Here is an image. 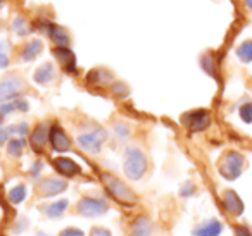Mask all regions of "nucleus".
Wrapping results in <instances>:
<instances>
[{
	"label": "nucleus",
	"mask_w": 252,
	"mask_h": 236,
	"mask_svg": "<svg viewBox=\"0 0 252 236\" xmlns=\"http://www.w3.org/2000/svg\"><path fill=\"white\" fill-rule=\"evenodd\" d=\"M221 204H223L224 210L228 212L233 217H238V215L244 214V202L238 197V193L235 190H224L221 193Z\"/></svg>",
	"instance_id": "nucleus-11"
},
{
	"label": "nucleus",
	"mask_w": 252,
	"mask_h": 236,
	"mask_svg": "<svg viewBox=\"0 0 252 236\" xmlns=\"http://www.w3.org/2000/svg\"><path fill=\"white\" fill-rule=\"evenodd\" d=\"M16 129H18L19 136H26V135H28V131H30V126H28V122H19V124L16 126Z\"/></svg>",
	"instance_id": "nucleus-37"
},
{
	"label": "nucleus",
	"mask_w": 252,
	"mask_h": 236,
	"mask_svg": "<svg viewBox=\"0 0 252 236\" xmlns=\"http://www.w3.org/2000/svg\"><path fill=\"white\" fill-rule=\"evenodd\" d=\"M59 236H85V233L78 228H66L59 233Z\"/></svg>",
	"instance_id": "nucleus-31"
},
{
	"label": "nucleus",
	"mask_w": 252,
	"mask_h": 236,
	"mask_svg": "<svg viewBox=\"0 0 252 236\" xmlns=\"http://www.w3.org/2000/svg\"><path fill=\"white\" fill-rule=\"evenodd\" d=\"M78 214L83 217H98L104 215L109 210V205L104 198H94V197H83L76 205Z\"/></svg>",
	"instance_id": "nucleus-7"
},
{
	"label": "nucleus",
	"mask_w": 252,
	"mask_h": 236,
	"mask_svg": "<svg viewBox=\"0 0 252 236\" xmlns=\"http://www.w3.org/2000/svg\"><path fill=\"white\" fill-rule=\"evenodd\" d=\"M43 31L49 35L52 43H56V47H69V33H67L66 28L54 25V23H47L43 26Z\"/></svg>",
	"instance_id": "nucleus-14"
},
{
	"label": "nucleus",
	"mask_w": 252,
	"mask_h": 236,
	"mask_svg": "<svg viewBox=\"0 0 252 236\" xmlns=\"http://www.w3.org/2000/svg\"><path fill=\"white\" fill-rule=\"evenodd\" d=\"M49 143L52 145L54 152H67L71 148V138L67 136V133L61 128L59 124L50 126V135H49Z\"/></svg>",
	"instance_id": "nucleus-10"
},
{
	"label": "nucleus",
	"mask_w": 252,
	"mask_h": 236,
	"mask_svg": "<svg viewBox=\"0 0 252 236\" xmlns=\"http://www.w3.org/2000/svg\"><path fill=\"white\" fill-rule=\"evenodd\" d=\"M182 124L190 133H202L211 126V114L206 109H195L189 111L182 116Z\"/></svg>",
	"instance_id": "nucleus-6"
},
{
	"label": "nucleus",
	"mask_w": 252,
	"mask_h": 236,
	"mask_svg": "<svg viewBox=\"0 0 252 236\" xmlns=\"http://www.w3.org/2000/svg\"><path fill=\"white\" fill-rule=\"evenodd\" d=\"M52 54L56 57V60L59 62V66L63 67L64 73L67 74H76L78 67H76V56L73 54V50L69 47H54Z\"/></svg>",
	"instance_id": "nucleus-9"
},
{
	"label": "nucleus",
	"mask_w": 252,
	"mask_h": 236,
	"mask_svg": "<svg viewBox=\"0 0 252 236\" xmlns=\"http://www.w3.org/2000/svg\"><path fill=\"white\" fill-rule=\"evenodd\" d=\"M4 118H5V116H2V114H0V124H2V122H4Z\"/></svg>",
	"instance_id": "nucleus-40"
},
{
	"label": "nucleus",
	"mask_w": 252,
	"mask_h": 236,
	"mask_svg": "<svg viewBox=\"0 0 252 236\" xmlns=\"http://www.w3.org/2000/svg\"><path fill=\"white\" fill-rule=\"evenodd\" d=\"M49 135H50V124L49 122H40L35 129H33L32 136H30V145H32L33 152L42 153L45 145L49 143Z\"/></svg>",
	"instance_id": "nucleus-12"
},
{
	"label": "nucleus",
	"mask_w": 252,
	"mask_h": 236,
	"mask_svg": "<svg viewBox=\"0 0 252 236\" xmlns=\"http://www.w3.org/2000/svg\"><path fill=\"white\" fill-rule=\"evenodd\" d=\"M67 190V181L64 177H45L36 183V195L38 198H50L64 193Z\"/></svg>",
	"instance_id": "nucleus-8"
},
{
	"label": "nucleus",
	"mask_w": 252,
	"mask_h": 236,
	"mask_svg": "<svg viewBox=\"0 0 252 236\" xmlns=\"http://www.w3.org/2000/svg\"><path fill=\"white\" fill-rule=\"evenodd\" d=\"M26 195H28V188H26L25 184H18V186H14L9 191V202H11L12 205H18L26 200Z\"/></svg>",
	"instance_id": "nucleus-23"
},
{
	"label": "nucleus",
	"mask_w": 252,
	"mask_h": 236,
	"mask_svg": "<svg viewBox=\"0 0 252 236\" xmlns=\"http://www.w3.org/2000/svg\"><path fill=\"white\" fill-rule=\"evenodd\" d=\"M87 83L90 87H97V88H102V87H111L114 83V76L109 69L105 67H95L92 69L90 73L87 74Z\"/></svg>",
	"instance_id": "nucleus-13"
},
{
	"label": "nucleus",
	"mask_w": 252,
	"mask_h": 236,
	"mask_svg": "<svg viewBox=\"0 0 252 236\" xmlns=\"http://www.w3.org/2000/svg\"><path fill=\"white\" fill-rule=\"evenodd\" d=\"M43 169V162L42 160H36L35 164H33V167H32V171H30V174H32L33 177H36L40 174V171Z\"/></svg>",
	"instance_id": "nucleus-35"
},
{
	"label": "nucleus",
	"mask_w": 252,
	"mask_h": 236,
	"mask_svg": "<svg viewBox=\"0 0 252 236\" xmlns=\"http://www.w3.org/2000/svg\"><path fill=\"white\" fill-rule=\"evenodd\" d=\"M12 111H16L14 102H4V104H0V114H2V116L11 114Z\"/></svg>",
	"instance_id": "nucleus-33"
},
{
	"label": "nucleus",
	"mask_w": 252,
	"mask_h": 236,
	"mask_svg": "<svg viewBox=\"0 0 252 236\" xmlns=\"http://www.w3.org/2000/svg\"><path fill=\"white\" fill-rule=\"evenodd\" d=\"M238 116L245 124H252V102H245L238 109Z\"/></svg>",
	"instance_id": "nucleus-27"
},
{
	"label": "nucleus",
	"mask_w": 252,
	"mask_h": 236,
	"mask_svg": "<svg viewBox=\"0 0 252 236\" xmlns=\"http://www.w3.org/2000/svg\"><path fill=\"white\" fill-rule=\"evenodd\" d=\"M123 169L128 179L138 181L145 176L147 173V157L138 147H128L125 150V162H123Z\"/></svg>",
	"instance_id": "nucleus-2"
},
{
	"label": "nucleus",
	"mask_w": 252,
	"mask_h": 236,
	"mask_svg": "<svg viewBox=\"0 0 252 236\" xmlns=\"http://www.w3.org/2000/svg\"><path fill=\"white\" fill-rule=\"evenodd\" d=\"M107 140V131L100 126H92L90 129L80 133L76 138L78 145L88 153H98L104 145V142Z\"/></svg>",
	"instance_id": "nucleus-4"
},
{
	"label": "nucleus",
	"mask_w": 252,
	"mask_h": 236,
	"mask_svg": "<svg viewBox=\"0 0 252 236\" xmlns=\"http://www.w3.org/2000/svg\"><path fill=\"white\" fill-rule=\"evenodd\" d=\"M223 233V224L218 219H209L193 229V236H220Z\"/></svg>",
	"instance_id": "nucleus-17"
},
{
	"label": "nucleus",
	"mask_w": 252,
	"mask_h": 236,
	"mask_svg": "<svg viewBox=\"0 0 252 236\" xmlns=\"http://www.w3.org/2000/svg\"><path fill=\"white\" fill-rule=\"evenodd\" d=\"M245 167V157L237 150H228L221 155L220 162H218V171H220L221 177L226 181H235L240 177Z\"/></svg>",
	"instance_id": "nucleus-3"
},
{
	"label": "nucleus",
	"mask_w": 252,
	"mask_h": 236,
	"mask_svg": "<svg viewBox=\"0 0 252 236\" xmlns=\"http://www.w3.org/2000/svg\"><path fill=\"white\" fill-rule=\"evenodd\" d=\"M242 2H244V5L247 7V11L252 12V0H242Z\"/></svg>",
	"instance_id": "nucleus-39"
},
{
	"label": "nucleus",
	"mask_w": 252,
	"mask_h": 236,
	"mask_svg": "<svg viewBox=\"0 0 252 236\" xmlns=\"http://www.w3.org/2000/svg\"><path fill=\"white\" fill-rule=\"evenodd\" d=\"M90 236H112V233L109 231L107 228H100V226H97V228L90 229Z\"/></svg>",
	"instance_id": "nucleus-34"
},
{
	"label": "nucleus",
	"mask_w": 252,
	"mask_h": 236,
	"mask_svg": "<svg viewBox=\"0 0 252 236\" xmlns=\"http://www.w3.org/2000/svg\"><path fill=\"white\" fill-rule=\"evenodd\" d=\"M114 131H116V135H118L119 140H126L128 138V135H130V128H128V124H125V122H116Z\"/></svg>",
	"instance_id": "nucleus-29"
},
{
	"label": "nucleus",
	"mask_w": 252,
	"mask_h": 236,
	"mask_svg": "<svg viewBox=\"0 0 252 236\" xmlns=\"http://www.w3.org/2000/svg\"><path fill=\"white\" fill-rule=\"evenodd\" d=\"M100 179H102V183H104L107 193L111 195L116 202H119V204H123V205H135L137 204V193H135V191L131 190L126 183H123L119 177H116L114 174L102 173Z\"/></svg>",
	"instance_id": "nucleus-1"
},
{
	"label": "nucleus",
	"mask_w": 252,
	"mask_h": 236,
	"mask_svg": "<svg viewBox=\"0 0 252 236\" xmlns=\"http://www.w3.org/2000/svg\"><path fill=\"white\" fill-rule=\"evenodd\" d=\"M23 148H25V143L19 138H12L7 143V153L11 157H21L23 155Z\"/></svg>",
	"instance_id": "nucleus-25"
},
{
	"label": "nucleus",
	"mask_w": 252,
	"mask_h": 236,
	"mask_svg": "<svg viewBox=\"0 0 252 236\" xmlns=\"http://www.w3.org/2000/svg\"><path fill=\"white\" fill-rule=\"evenodd\" d=\"M2 7H4V0H0V11H2Z\"/></svg>",
	"instance_id": "nucleus-41"
},
{
	"label": "nucleus",
	"mask_w": 252,
	"mask_h": 236,
	"mask_svg": "<svg viewBox=\"0 0 252 236\" xmlns=\"http://www.w3.org/2000/svg\"><path fill=\"white\" fill-rule=\"evenodd\" d=\"M33 80H35V83L40 85V87H49V85L56 80V67H54V64H50V62L42 64V66L35 71V74H33Z\"/></svg>",
	"instance_id": "nucleus-16"
},
{
	"label": "nucleus",
	"mask_w": 252,
	"mask_h": 236,
	"mask_svg": "<svg viewBox=\"0 0 252 236\" xmlns=\"http://www.w3.org/2000/svg\"><path fill=\"white\" fill-rule=\"evenodd\" d=\"M52 166L64 177H74L78 174H81V167L73 159H67V157H57V159H54Z\"/></svg>",
	"instance_id": "nucleus-15"
},
{
	"label": "nucleus",
	"mask_w": 252,
	"mask_h": 236,
	"mask_svg": "<svg viewBox=\"0 0 252 236\" xmlns=\"http://www.w3.org/2000/svg\"><path fill=\"white\" fill-rule=\"evenodd\" d=\"M12 31H14L18 36H26V35H28L30 28H26V19L21 18V16L14 18V21H12Z\"/></svg>",
	"instance_id": "nucleus-26"
},
{
	"label": "nucleus",
	"mask_w": 252,
	"mask_h": 236,
	"mask_svg": "<svg viewBox=\"0 0 252 236\" xmlns=\"http://www.w3.org/2000/svg\"><path fill=\"white\" fill-rule=\"evenodd\" d=\"M67 205H69V202H67V200H57V202H54V204H50V205H45L42 210L45 212L47 217L57 219V217H61L64 212H66Z\"/></svg>",
	"instance_id": "nucleus-20"
},
{
	"label": "nucleus",
	"mask_w": 252,
	"mask_h": 236,
	"mask_svg": "<svg viewBox=\"0 0 252 236\" xmlns=\"http://www.w3.org/2000/svg\"><path fill=\"white\" fill-rule=\"evenodd\" d=\"M237 54V59L244 64H251L252 62V40H245L235 50Z\"/></svg>",
	"instance_id": "nucleus-22"
},
{
	"label": "nucleus",
	"mask_w": 252,
	"mask_h": 236,
	"mask_svg": "<svg viewBox=\"0 0 252 236\" xmlns=\"http://www.w3.org/2000/svg\"><path fill=\"white\" fill-rule=\"evenodd\" d=\"M43 50V42L38 38L35 40H30V42H26L25 45H23L21 49V59L25 60V62H32V60H35L36 57L42 54Z\"/></svg>",
	"instance_id": "nucleus-18"
},
{
	"label": "nucleus",
	"mask_w": 252,
	"mask_h": 236,
	"mask_svg": "<svg viewBox=\"0 0 252 236\" xmlns=\"http://www.w3.org/2000/svg\"><path fill=\"white\" fill-rule=\"evenodd\" d=\"M193 193H195V186H193L192 183H185V184L182 186V190H180V195H182L183 198L192 197Z\"/></svg>",
	"instance_id": "nucleus-30"
},
{
	"label": "nucleus",
	"mask_w": 252,
	"mask_h": 236,
	"mask_svg": "<svg viewBox=\"0 0 252 236\" xmlns=\"http://www.w3.org/2000/svg\"><path fill=\"white\" fill-rule=\"evenodd\" d=\"M235 236H252L251 229L245 228V226H237L235 228Z\"/></svg>",
	"instance_id": "nucleus-36"
},
{
	"label": "nucleus",
	"mask_w": 252,
	"mask_h": 236,
	"mask_svg": "<svg viewBox=\"0 0 252 236\" xmlns=\"http://www.w3.org/2000/svg\"><path fill=\"white\" fill-rule=\"evenodd\" d=\"M152 235V222L149 217L140 215L133 221L130 229V236H151Z\"/></svg>",
	"instance_id": "nucleus-19"
},
{
	"label": "nucleus",
	"mask_w": 252,
	"mask_h": 236,
	"mask_svg": "<svg viewBox=\"0 0 252 236\" xmlns=\"http://www.w3.org/2000/svg\"><path fill=\"white\" fill-rule=\"evenodd\" d=\"M14 102V105H16V111H19V112H28V109H30V104L25 100V98H16V100H12Z\"/></svg>",
	"instance_id": "nucleus-32"
},
{
	"label": "nucleus",
	"mask_w": 252,
	"mask_h": 236,
	"mask_svg": "<svg viewBox=\"0 0 252 236\" xmlns=\"http://www.w3.org/2000/svg\"><path fill=\"white\" fill-rule=\"evenodd\" d=\"M7 50H9L7 42H0V69H5V67H9V62H11Z\"/></svg>",
	"instance_id": "nucleus-28"
},
{
	"label": "nucleus",
	"mask_w": 252,
	"mask_h": 236,
	"mask_svg": "<svg viewBox=\"0 0 252 236\" xmlns=\"http://www.w3.org/2000/svg\"><path fill=\"white\" fill-rule=\"evenodd\" d=\"M200 67L206 74H209L211 78L218 76V67H216V59L211 52H206L200 56Z\"/></svg>",
	"instance_id": "nucleus-21"
},
{
	"label": "nucleus",
	"mask_w": 252,
	"mask_h": 236,
	"mask_svg": "<svg viewBox=\"0 0 252 236\" xmlns=\"http://www.w3.org/2000/svg\"><path fill=\"white\" fill-rule=\"evenodd\" d=\"M25 90V81L19 74L12 73L7 74L4 80L0 81V104L4 102H12L19 98V95Z\"/></svg>",
	"instance_id": "nucleus-5"
},
{
	"label": "nucleus",
	"mask_w": 252,
	"mask_h": 236,
	"mask_svg": "<svg viewBox=\"0 0 252 236\" xmlns=\"http://www.w3.org/2000/svg\"><path fill=\"white\" fill-rule=\"evenodd\" d=\"M109 88H111V93L118 98H126L130 95V87L126 83H123V81H114Z\"/></svg>",
	"instance_id": "nucleus-24"
},
{
	"label": "nucleus",
	"mask_w": 252,
	"mask_h": 236,
	"mask_svg": "<svg viewBox=\"0 0 252 236\" xmlns=\"http://www.w3.org/2000/svg\"><path fill=\"white\" fill-rule=\"evenodd\" d=\"M9 142V133H7V129H4L2 126H0V147L4 145V143H7Z\"/></svg>",
	"instance_id": "nucleus-38"
}]
</instances>
